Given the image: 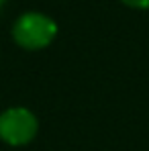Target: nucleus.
I'll return each mask as SVG.
<instances>
[{
	"label": "nucleus",
	"mask_w": 149,
	"mask_h": 151,
	"mask_svg": "<svg viewBox=\"0 0 149 151\" xmlns=\"http://www.w3.org/2000/svg\"><path fill=\"white\" fill-rule=\"evenodd\" d=\"M131 8H149V0H121Z\"/></svg>",
	"instance_id": "nucleus-3"
},
{
	"label": "nucleus",
	"mask_w": 149,
	"mask_h": 151,
	"mask_svg": "<svg viewBox=\"0 0 149 151\" xmlns=\"http://www.w3.org/2000/svg\"><path fill=\"white\" fill-rule=\"evenodd\" d=\"M4 4H6V0H0V8H2V6H4Z\"/></svg>",
	"instance_id": "nucleus-4"
},
{
	"label": "nucleus",
	"mask_w": 149,
	"mask_h": 151,
	"mask_svg": "<svg viewBox=\"0 0 149 151\" xmlns=\"http://www.w3.org/2000/svg\"><path fill=\"white\" fill-rule=\"evenodd\" d=\"M37 131H39L37 116L27 108L17 106L0 112V139L12 147L31 143Z\"/></svg>",
	"instance_id": "nucleus-2"
},
{
	"label": "nucleus",
	"mask_w": 149,
	"mask_h": 151,
	"mask_svg": "<svg viewBox=\"0 0 149 151\" xmlns=\"http://www.w3.org/2000/svg\"><path fill=\"white\" fill-rule=\"evenodd\" d=\"M57 35V25L47 14L41 12H25L17 19L12 27V39L23 49L37 51L47 47Z\"/></svg>",
	"instance_id": "nucleus-1"
}]
</instances>
